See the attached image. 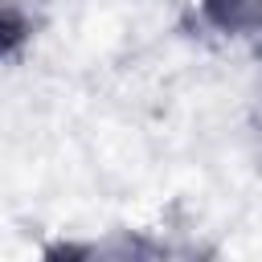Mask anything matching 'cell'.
Segmentation results:
<instances>
[{"label": "cell", "instance_id": "cell-2", "mask_svg": "<svg viewBox=\"0 0 262 262\" xmlns=\"http://www.w3.org/2000/svg\"><path fill=\"white\" fill-rule=\"evenodd\" d=\"M205 12L225 33H258L262 29V0H205Z\"/></svg>", "mask_w": 262, "mask_h": 262}, {"label": "cell", "instance_id": "cell-1", "mask_svg": "<svg viewBox=\"0 0 262 262\" xmlns=\"http://www.w3.org/2000/svg\"><path fill=\"white\" fill-rule=\"evenodd\" d=\"M45 262H168V254L151 246L147 237L115 233V237L86 242V246H57L45 254Z\"/></svg>", "mask_w": 262, "mask_h": 262}, {"label": "cell", "instance_id": "cell-3", "mask_svg": "<svg viewBox=\"0 0 262 262\" xmlns=\"http://www.w3.org/2000/svg\"><path fill=\"white\" fill-rule=\"evenodd\" d=\"M20 41H25V20H20V12L0 4V53H8V49L20 45Z\"/></svg>", "mask_w": 262, "mask_h": 262}]
</instances>
